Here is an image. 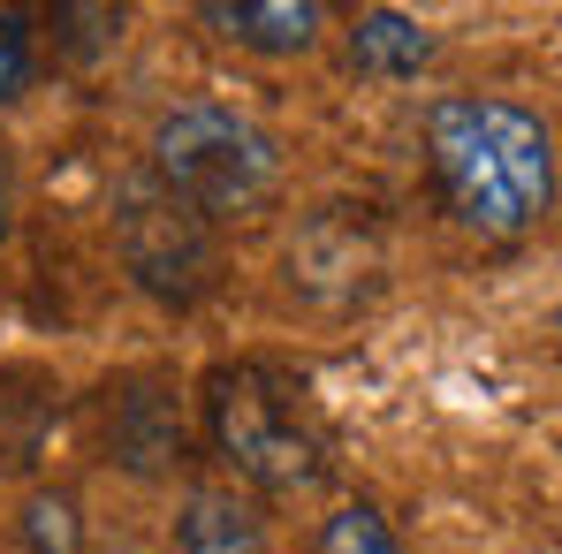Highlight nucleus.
I'll return each mask as SVG.
<instances>
[{"instance_id": "obj_1", "label": "nucleus", "mask_w": 562, "mask_h": 554, "mask_svg": "<svg viewBox=\"0 0 562 554\" xmlns=\"http://www.w3.org/2000/svg\"><path fill=\"white\" fill-rule=\"evenodd\" d=\"M426 168L471 236L517 244L555 213V129L517 99H434Z\"/></svg>"}, {"instance_id": "obj_2", "label": "nucleus", "mask_w": 562, "mask_h": 554, "mask_svg": "<svg viewBox=\"0 0 562 554\" xmlns=\"http://www.w3.org/2000/svg\"><path fill=\"white\" fill-rule=\"evenodd\" d=\"M205 441L236 478L267 494H304L327 478V441L304 387L274 365H213L205 372Z\"/></svg>"}, {"instance_id": "obj_3", "label": "nucleus", "mask_w": 562, "mask_h": 554, "mask_svg": "<svg viewBox=\"0 0 562 554\" xmlns=\"http://www.w3.org/2000/svg\"><path fill=\"white\" fill-rule=\"evenodd\" d=\"M153 176L190 197L205 221L251 213L281 176V145L236 106H176L153 129Z\"/></svg>"}, {"instance_id": "obj_4", "label": "nucleus", "mask_w": 562, "mask_h": 554, "mask_svg": "<svg viewBox=\"0 0 562 554\" xmlns=\"http://www.w3.org/2000/svg\"><path fill=\"white\" fill-rule=\"evenodd\" d=\"M114 236H122V259H130L137 289H153L160 304H198L221 274L213 221L190 197H176L153 168L114 190Z\"/></svg>"}, {"instance_id": "obj_5", "label": "nucleus", "mask_w": 562, "mask_h": 554, "mask_svg": "<svg viewBox=\"0 0 562 554\" xmlns=\"http://www.w3.org/2000/svg\"><path fill=\"white\" fill-rule=\"evenodd\" d=\"M106 441H114V456L130 463L137 478H153V471L183 463V418H176V403H168L160 387H122Z\"/></svg>"}, {"instance_id": "obj_6", "label": "nucleus", "mask_w": 562, "mask_h": 554, "mask_svg": "<svg viewBox=\"0 0 562 554\" xmlns=\"http://www.w3.org/2000/svg\"><path fill=\"white\" fill-rule=\"evenodd\" d=\"M198 15L221 38L251 46V54H304L319 38V8L312 0H205Z\"/></svg>"}, {"instance_id": "obj_7", "label": "nucleus", "mask_w": 562, "mask_h": 554, "mask_svg": "<svg viewBox=\"0 0 562 554\" xmlns=\"http://www.w3.org/2000/svg\"><path fill=\"white\" fill-rule=\"evenodd\" d=\"M434 61V31L403 8H358L350 23V69L358 77H380V84H403Z\"/></svg>"}, {"instance_id": "obj_8", "label": "nucleus", "mask_w": 562, "mask_h": 554, "mask_svg": "<svg viewBox=\"0 0 562 554\" xmlns=\"http://www.w3.org/2000/svg\"><path fill=\"white\" fill-rule=\"evenodd\" d=\"M176 554H267V524L236 486H198L176 517Z\"/></svg>"}, {"instance_id": "obj_9", "label": "nucleus", "mask_w": 562, "mask_h": 554, "mask_svg": "<svg viewBox=\"0 0 562 554\" xmlns=\"http://www.w3.org/2000/svg\"><path fill=\"white\" fill-rule=\"evenodd\" d=\"M23 547L31 554H77L85 547V524H77V494H31L23 501Z\"/></svg>"}, {"instance_id": "obj_10", "label": "nucleus", "mask_w": 562, "mask_h": 554, "mask_svg": "<svg viewBox=\"0 0 562 554\" xmlns=\"http://www.w3.org/2000/svg\"><path fill=\"white\" fill-rule=\"evenodd\" d=\"M312 554H403V547H395V532H387V517H380V509H366V501H342V509L319 524Z\"/></svg>"}, {"instance_id": "obj_11", "label": "nucleus", "mask_w": 562, "mask_h": 554, "mask_svg": "<svg viewBox=\"0 0 562 554\" xmlns=\"http://www.w3.org/2000/svg\"><path fill=\"white\" fill-rule=\"evenodd\" d=\"M31 77H38V54H31V31H23V15H0V106L8 99L31 92Z\"/></svg>"}, {"instance_id": "obj_12", "label": "nucleus", "mask_w": 562, "mask_h": 554, "mask_svg": "<svg viewBox=\"0 0 562 554\" xmlns=\"http://www.w3.org/2000/svg\"><path fill=\"white\" fill-rule=\"evenodd\" d=\"M54 23H69V54L92 61L122 38V8H54Z\"/></svg>"}, {"instance_id": "obj_13", "label": "nucleus", "mask_w": 562, "mask_h": 554, "mask_svg": "<svg viewBox=\"0 0 562 554\" xmlns=\"http://www.w3.org/2000/svg\"><path fill=\"white\" fill-rule=\"evenodd\" d=\"M0 244H8V183H0Z\"/></svg>"}]
</instances>
